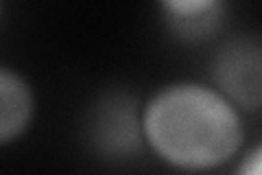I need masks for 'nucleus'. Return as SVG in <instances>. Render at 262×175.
I'll return each instance as SVG.
<instances>
[{"label": "nucleus", "instance_id": "1", "mask_svg": "<svg viewBox=\"0 0 262 175\" xmlns=\"http://www.w3.org/2000/svg\"><path fill=\"white\" fill-rule=\"evenodd\" d=\"M144 134L162 158L184 169H208L232 158L241 121L214 90L182 83L158 92L144 112Z\"/></svg>", "mask_w": 262, "mask_h": 175}, {"label": "nucleus", "instance_id": "2", "mask_svg": "<svg viewBox=\"0 0 262 175\" xmlns=\"http://www.w3.org/2000/svg\"><path fill=\"white\" fill-rule=\"evenodd\" d=\"M214 79L221 90L249 110L262 107V42L234 40L214 57Z\"/></svg>", "mask_w": 262, "mask_h": 175}, {"label": "nucleus", "instance_id": "3", "mask_svg": "<svg viewBox=\"0 0 262 175\" xmlns=\"http://www.w3.org/2000/svg\"><path fill=\"white\" fill-rule=\"evenodd\" d=\"M94 140L105 151L127 153L138 145L136 114L127 99H105L94 114Z\"/></svg>", "mask_w": 262, "mask_h": 175}, {"label": "nucleus", "instance_id": "4", "mask_svg": "<svg viewBox=\"0 0 262 175\" xmlns=\"http://www.w3.org/2000/svg\"><path fill=\"white\" fill-rule=\"evenodd\" d=\"M33 101L31 90L20 74L0 70V140L9 143L13 136L27 127L31 119Z\"/></svg>", "mask_w": 262, "mask_h": 175}, {"label": "nucleus", "instance_id": "5", "mask_svg": "<svg viewBox=\"0 0 262 175\" xmlns=\"http://www.w3.org/2000/svg\"><path fill=\"white\" fill-rule=\"evenodd\" d=\"M170 18L175 22V29L186 35L212 31L219 22L221 5L216 3H166Z\"/></svg>", "mask_w": 262, "mask_h": 175}, {"label": "nucleus", "instance_id": "6", "mask_svg": "<svg viewBox=\"0 0 262 175\" xmlns=\"http://www.w3.org/2000/svg\"><path fill=\"white\" fill-rule=\"evenodd\" d=\"M238 175H262V147H258L256 151L249 153V158L241 166Z\"/></svg>", "mask_w": 262, "mask_h": 175}]
</instances>
